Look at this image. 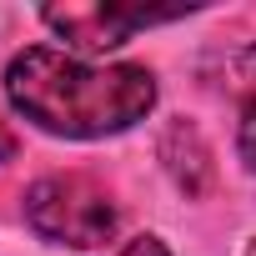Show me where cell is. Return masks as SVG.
I'll return each mask as SVG.
<instances>
[{
  "label": "cell",
  "instance_id": "6da1fadb",
  "mask_svg": "<svg viewBox=\"0 0 256 256\" xmlns=\"http://www.w3.org/2000/svg\"><path fill=\"white\" fill-rule=\"evenodd\" d=\"M6 96L16 116L66 141H100L131 131L156 106V76L146 66H90L50 46H30L6 66Z\"/></svg>",
  "mask_w": 256,
  "mask_h": 256
},
{
  "label": "cell",
  "instance_id": "7a4b0ae2",
  "mask_svg": "<svg viewBox=\"0 0 256 256\" xmlns=\"http://www.w3.org/2000/svg\"><path fill=\"white\" fill-rule=\"evenodd\" d=\"M26 221L40 241L86 251L116 236L120 211L106 196V186H96L90 176H40L26 191Z\"/></svg>",
  "mask_w": 256,
  "mask_h": 256
},
{
  "label": "cell",
  "instance_id": "3957f363",
  "mask_svg": "<svg viewBox=\"0 0 256 256\" xmlns=\"http://www.w3.org/2000/svg\"><path fill=\"white\" fill-rule=\"evenodd\" d=\"M186 10H146V6H46L40 20L76 50L86 56H100V50H116L120 40H131L136 30L146 26H166Z\"/></svg>",
  "mask_w": 256,
  "mask_h": 256
},
{
  "label": "cell",
  "instance_id": "277c9868",
  "mask_svg": "<svg viewBox=\"0 0 256 256\" xmlns=\"http://www.w3.org/2000/svg\"><path fill=\"white\" fill-rule=\"evenodd\" d=\"M236 151H241V161L256 171V100H246L241 106V126H236Z\"/></svg>",
  "mask_w": 256,
  "mask_h": 256
},
{
  "label": "cell",
  "instance_id": "5b68a950",
  "mask_svg": "<svg viewBox=\"0 0 256 256\" xmlns=\"http://www.w3.org/2000/svg\"><path fill=\"white\" fill-rule=\"evenodd\" d=\"M231 86H236L246 100H256V46H246V50L231 60Z\"/></svg>",
  "mask_w": 256,
  "mask_h": 256
},
{
  "label": "cell",
  "instance_id": "8992f818",
  "mask_svg": "<svg viewBox=\"0 0 256 256\" xmlns=\"http://www.w3.org/2000/svg\"><path fill=\"white\" fill-rule=\"evenodd\" d=\"M110 256H171V251H166V241H161V236H151V231H146V236H131L120 251H110Z\"/></svg>",
  "mask_w": 256,
  "mask_h": 256
},
{
  "label": "cell",
  "instance_id": "52a82bcc",
  "mask_svg": "<svg viewBox=\"0 0 256 256\" xmlns=\"http://www.w3.org/2000/svg\"><path fill=\"white\" fill-rule=\"evenodd\" d=\"M16 156V136L6 131V120H0V161H10Z\"/></svg>",
  "mask_w": 256,
  "mask_h": 256
},
{
  "label": "cell",
  "instance_id": "ba28073f",
  "mask_svg": "<svg viewBox=\"0 0 256 256\" xmlns=\"http://www.w3.org/2000/svg\"><path fill=\"white\" fill-rule=\"evenodd\" d=\"M246 256H256V241H251V246H246Z\"/></svg>",
  "mask_w": 256,
  "mask_h": 256
}]
</instances>
